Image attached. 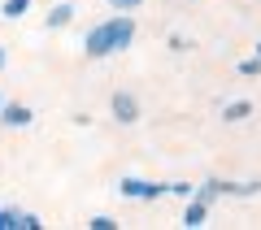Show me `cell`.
<instances>
[{"label": "cell", "instance_id": "6da1fadb", "mask_svg": "<svg viewBox=\"0 0 261 230\" xmlns=\"http://www.w3.org/2000/svg\"><path fill=\"white\" fill-rule=\"evenodd\" d=\"M126 39H130V22L118 18V22L100 26L92 39H87V52H96V56H100V52H113V44H126Z\"/></svg>", "mask_w": 261, "mask_h": 230}, {"label": "cell", "instance_id": "7a4b0ae2", "mask_svg": "<svg viewBox=\"0 0 261 230\" xmlns=\"http://www.w3.org/2000/svg\"><path fill=\"white\" fill-rule=\"evenodd\" d=\"M5 122H9V126H22V122H27V109H9V113H5Z\"/></svg>", "mask_w": 261, "mask_h": 230}, {"label": "cell", "instance_id": "3957f363", "mask_svg": "<svg viewBox=\"0 0 261 230\" xmlns=\"http://www.w3.org/2000/svg\"><path fill=\"white\" fill-rule=\"evenodd\" d=\"M118 113H122V122H130V113H135V109H130V100H126V96H118Z\"/></svg>", "mask_w": 261, "mask_h": 230}, {"label": "cell", "instance_id": "277c9868", "mask_svg": "<svg viewBox=\"0 0 261 230\" xmlns=\"http://www.w3.org/2000/svg\"><path fill=\"white\" fill-rule=\"evenodd\" d=\"M22 9H27V0H9V5H5V13H9V18H18Z\"/></svg>", "mask_w": 261, "mask_h": 230}, {"label": "cell", "instance_id": "5b68a950", "mask_svg": "<svg viewBox=\"0 0 261 230\" xmlns=\"http://www.w3.org/2000/svg\"><path fill=\"white\" fill-rule=\"evenodd\" d=\"M118 5H135V0H118Z\"/></svg>", "mask_w": 261, "mask_h": 230}]
</instances>
